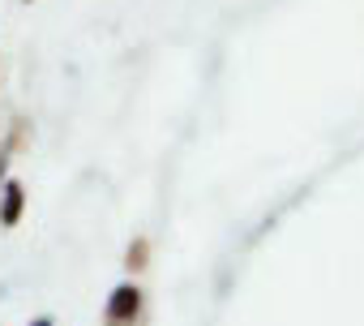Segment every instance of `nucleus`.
Here are the masks:
<instances>
[{
	"label": "nucleus",
	"mask_w": 364,
	"mask_h": 326,
	"mask_svg": "<svg viewBox=\"0 0 364 326\" xmlns=\"http://www.w3.org/2000/svg\"><path fill=\"white\" fill-rule=\"evenodd\" d=\"M22 206H26V189H22L18 181H9V185H5V206H0V224L14 228V224L22 219Z\"/></svg>",
	"instance_id": "2"
},
{
	"label": "nucleus",
	"mask_w": 364,
	"mask_h": 326,
	"mask_svg": "<svg viewBox=\"0 0 364 326\" xmlns=\"http://www.w3.org/2000/svg\"><path fill=\"white\" fill-rule=\"evenodd\" d=\"M146 253H150V245H146V241L129 245V262H124V266H129V270H141V266H146Z\"/></svg>",
	"instance_id": "3"
},
{
	"label": "nucleus",
	"mask_w": 364,
	"mask_h": 326,
	"mask_svg": "<svg viewBox=\"0 0 364 326\" xmlns=\"http://www.w3.org/2000/svg\"><path fill=\"white\" fill-rule=\"evenodd\" d=\"M137 309H141V292L133 283H120L107 300V326H129L137 317Z\"/></svg>",
	"instance_id": "1"
},
{
	"label": "nucleus",
	"mask_w": 364,
	"mask_h": 326,
	"mask_svg": "<svg viewBox=\"0 0 364 326\" xmlns=\"http://www.w3.org/2000/svg\"><path fill=\"white\" fill-rule=\"evenodd\" d=\"M35 326H52V322H48V317H39V322H35Z\"/></svg>",
	"instance_id": "4"
}]
</instances>
